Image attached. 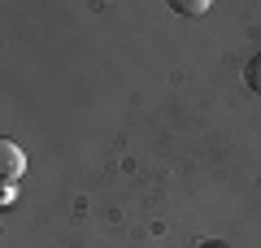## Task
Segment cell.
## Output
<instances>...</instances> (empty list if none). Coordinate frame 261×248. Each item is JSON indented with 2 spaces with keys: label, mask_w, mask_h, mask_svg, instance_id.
I'll list each match as a JSON object with an SVG mask.
<instances>
[{
  "label": "cell",
  "mask_w": 261,
  "mask_h": 248,
  "mask_svg": "<svg viewBox=\"0 0 261 248\" xmlns=\"http://www.w3.org/2000/svg\"><path fill=\"white\" fill-rule=\"evenodd\" d=\"M205 248H218V244H205Z\"/></svg>",
  "instance_id": "obj_5"
},
{
  "label": "cell",
  "mask_w": 261,
  "mask_h": 248,
  "mask_svg": "<svg viewBox=\"0 0 261 248\" xmlns=\"http://www.w3.org/2000/svg\"><path fill=\"white\" fill-rule=\"evenodd\" d=\"M244 83H248L252 92H257V96H261V53H257V57H252V61H248V65H244Z\"/></svg>",
  "instance_id": "obj_2"
},
{
  "label": "cell",
  "mask_w": 261,
  "mask_h": 248,
  "mask_svg": "<svg viewBox=\"0 0 261 248\" xmlns=\"http://www.w3.org/2000/svg\"><path fill=\"white\" fill-rule=\"evenodd\" d=\"M13 201H18V187H13V183H0V205H5V209H9Z\"/></svg>",
  "instance_id": "obj_4"
},
{
  "label": "cell",
  "mask_w": 261,
  "mask_h": 248,
  "mask_svg": "<svg viewBox=\"0 0 261 248\" xmlns=\"http://www.w3.org/2000/svg\"><path fill=\"white\" fill-rule=\"evenodd\" d=\"M205 9H209V0H174V13H183V18H200Z\"/></svg>",
  "instance_id": "obj_3"
},
{
  "label": "cell",
  "mask_w": 261,
  "mask_h": 248,
  "mask_svg": "<svg viewBox=\"0 0 261 248\" xmlns=\"http://www.w3.org/2000/svg\"><path fill=\"white\" fill-rule=\"evenodd\" d=\"M22 170H27V157H22V148L13 144V139H0V179H5V183H18Z\"/></svg>",
  "instance_id": "obj_1"
}]
</instances>
